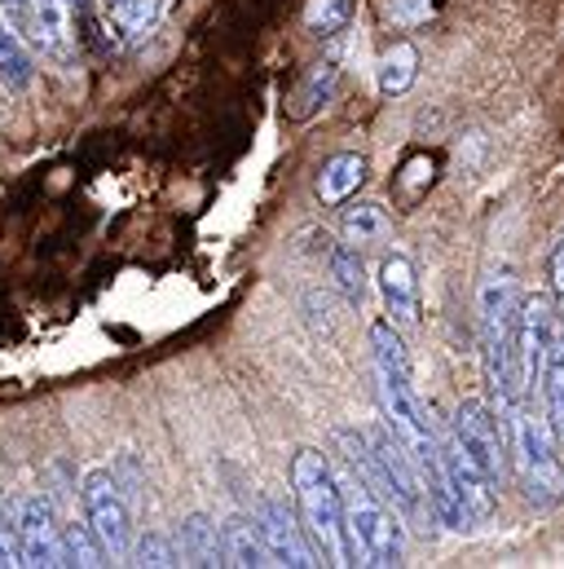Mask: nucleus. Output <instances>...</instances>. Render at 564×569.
Listing matches in <instances>:
<instances>
[{
    "instance_id": "obj_1",
    "label": "nucleus",
    "mask_w": 564,
    "mask_h": 569,
    "mask_svg": "<svg viewBox=\"0 0 564 569\" xmlns=\"http://www.w3.org/2000/svg\"><path fill=\"white\" fill-rule=\"evenodd\" d=\"M521 322H525V300L516 291V279L490 274L481 283V349H485L490 385L498 389L503 407H516L530 393L521 362Z\"/></svg>"
},
{
    "instance_id": "obj_2",
    "label": "nucleus",
    "mask_w": 564,
    "mask_h": 569,
    "mask_svg": "<svg viewBox=\"0 0 564 569\" xmlns=\"http://www.w3.org/2000/svg\"><path fill=\"white\" fill-rule=\"evenodd\" d=\"M291 495L300 526L322 566H349V535H344V490L331 463L318 450H300L291 459Z\"/></svg>"
},
{
    "instance_id": "obj_3",
    "label": "nucleus",
    "mask_w": 564,
    "mask_h": 569,
    "mask_svg": "<svg viewBox=\"0 0 564 569\" xmlns=\"http://www.w3.org/2000/svg\"><path fill=\"white\" fill-rule=\"evenodd\" d=\"M512 420V459H516V477L521 490L530 499V508L547 512L564 499V463L556 450V428L543 411H530L525 402L507 407Z\"/></svg>"
},
{
    "instance_id": "obj_4",
    "label": "nucleus",
    "mask_w": 564,
    "mask_h": 569,
    "mask_svg": "<svg viewBox=\"0 0 564 569\" xmlns=\"http://www.w3.org/2000/svg\"><path fill=\"white\" fill-rule=\"evenodd\" d=\"M344 490V535H349V566H402L406 535L393 517V503L380 499L362 477L340 481Z\"/></svg>"
},
{
    "instance_id": "obj_5",
    "label": "nucleus",
    "mask_w": 564,
    "mask_h": 569,
    "mask_svg": "<svg viewBox=\"0 0 564 569\" xmlns=\"http://www.w3.org/2000/svg\"><path fill=\"white\" fill-rule=\"evenodd\" d=\"M71 0H0V13L13 31H22L40 53L71 62L75 53V31H71Z\"/></svg>"
},
{
    "instance_id": "obj_6",
    "label": "nucleus",
    "mask_w": 564,
    "mask_h": 569,
    "mask_svg": "<svg viewBox=\"0 0 564 569\" xmlns=\"http://www.w3.org/2000/svg\"><path fill=\"white\" fill-rule=\"evenodd\" d=\"M124 495L129 490L107 468H98V472L84 477V512H89V526L98 530V539L107 543V552L115 561L129 557V539H133V530H129V499Z\"/></svg>"
},
{
    "instance_id": "obj_7",
    "label": "nucleus",
    "mask_w": 564,
    "mask_h": 569,
    "mask_svg": "<svg viewBox=\"0 0 564 569\" xmlns=\"http://www.w3.org/2000/svg\"><path fill=\"white\" fill-rule=\"evenodd\" d=\"M13 517H18V552H22V566H71L67 557V539L53 521V508L49 499L40 495H27L13 503Z\"/></svg>"
},
{
    "instance_id": "obj_8",
    "label": "nucleus",
    "mask_w": 564,
    "mask_h": 569,
    "mask_svg": "<svg viewBox=\"0 0 564 569\" xmlns=\"http://www.w3.org/2000/svg\"><path fill=\"white\" fill-rule=\"evenodd\" d=\"M441 463H445V477L454 481V490L467 499L472 517H476V521H490L494 508H498V477H494L450 428H445V437H441Z\"/></svg>"
},
{
    "instance_id": "obj_9",
    "label": "nucleus",
    "mask_w": 564,
    "mask_h": 569,
    "mask_svg": "<svg viewBox=\"0 0 564 569\" xmlns=\"http://www.w3.org/2000/svg\"><path fill=\"white\" fill-rule=\"evenodd\" d=\"M252 521H256V530H261L274 566H291V569L318 566V552H313V543H309L295 508H286L282 499H261Z\"/></svg>"
},
{
    "instance_id": "obj_10",
    "label": "nucleus",
    "mask_w": 564,
    "mask_h": 569,
    "mask_svg": "<svg viewBox=\"0 0 564 569\" xmlns=\"http://www.w3.org/2000/svg\"><path fill=\"white\" fill-rule=\"evenodd\" d=\"M450 432L503 481V450H507V446H503L498 420H494V411H490L485 402H472V398L459 402V407H454V420H450Z\"/></svg>"
},
{
    "instance_id": "obj_11",
    "label": "nucleus",
    "mask_w": 564,
    "mask_h": 569,
    "mask_svg": "<svg viewBox=\"0 0 564 569\" xmlns=\"http://www.w3.org/2000/svg\"><path fill=\"white\" fill-rule=\"evenodd\" d=\"M561 327H556V309L547 296H530L525 300V322H521V362H525V389L543 385V367L547 353L556 345Z\"/></svg>"
},
{
    "instance_id": "obj_12",
    "label": "nucleus",
    "mask_w": 564,
    "mask_h": 569,
    "mask_svg": "<svg viewBox=\"0 0 564 569\" xmlns=\"http://www.w3.org/2000/svg\"><path fill=\"white\" fill-rule=\"evenodd\" d=\"M380 296H384V309H389V322L393 327H415L420 322V274H415V261L393 252L380 261Z\"/></svg>"
},
{
    "instance_id": "obj_13",
    "label": "nucleus",
    "mask_w": 564,
    "mask_h": 569,
    "mask_svg": "<svg viewBox=\"0 0 564 569\" xmlns=\"http://www.w3.org/2000/svg\"><path fill=\"white\" fill-rule=\"evenodd\" d=\"M362 181H366V159H362L357 150H340V154H331V159L322 163V172H318V199L331 203V208H335V203H349Z\"/></svg>"
},
{
    "instance_id": "obj_14",
    "label": "nucleus",
    "mask_w": 564,
    "mask_h": 569,
    "mask_svg": "<svg viewBox=\"0 0 564 569\" xmlns=\"http://www.w3.org/2000/svg\"><path fill=\"white\" fill-rule=\"evenodd\" d=\"M177 548H181L185 566H225V539H221V530L203 512H194V517L181 521Z\"/></svg>"
},
{
    "instance_id": "obj_15",
    "label": "nucleus",
    "mask_w": 564,
    "mask_h": 569,
    "mask_svg": "<svg viewBox=\"0 0 564 569\" xmlns=\"http://www.w3.org/2000/svg\"><path fill=\"white\" fill-rule=\"evenodd\" d=\"M221 539H225V566H239V569L274 566V557H270V548H265L256 521H248V517H230V521L221 526Z\"/></svg>"
},
{
    "instance_id": "obj_16",
    "label": "nucleus",
    "mask_w": 564,
    "mask_h": 569,
    "mask_svg": "<svg viewBox=\"0 0 564 569\" xmlns=\"http://www.w3.org/2000/svg\"><path fill=\"white\" fill-rule=\"evenodd\" d=\"M340 234H344V243H353L362 252V248L384 243L393 234V221L380 203H353V208L340 212Z\"/></svg>"
},
{
    "instance_id": "obj_17",
    "label": "nucleus",
    "mask_w": 564,
    "mask_h": 569,
    "mask_svg": "<svg viewBox=\"0 0 564 569\" xmlns=\"http://www.w3.org/2000/svg\"><path fill=\"white\" fill-rule=\"evenodd\" d=\"M335 80H340V71L331 67V62H318V67H309L304 71V80L295 84V93H291V107H286V116L291 120H309V116H318L326 102H331V93H335Z\"/></svg>"
},
{
    "instance_id": "obj_18",
    "label": "nucleus",
    "mask_w": 564,
    "mask_h": 569,
    "mask_svg": "<svg viewBox=\"0 0 564 569\" xmlns=\"http://www.w3.org/2000/svg\"><path fill=\"white\" fill-rule=\"evenodd\" d=\"M420 76V49L411 40H397L384 58H380V93L384 98H402Z\"/></svg>"
},
{
    "instance_id": "obj_19",
    "label": "nucleus",
    "mask_w": 564,
    "mask_h": 569,
    "mask_svg": "<svg viewBox=\"0 0 564 569\" xmlns=\"http://www.w3.org/2000/svg\"><path fill=\"white\" fill-rule=\"evenodd\" d=\"M107 18L129 40H145L163 18V0H107Z\"/></svg>"
},
{
    "instance_id": "obj_20",
    "label": "nucleus",
    "mask_w": 564,
    "mask_h": 569,
    "mask_svg": "<svg viewBox=\"0 0 564 569\" xmlns=\"http://www.w3.org/2000/svg\"><path fill=\"white\" fill-rule=\"evenodd\" d=\"M543 402H547V420L556 432H564V331L556 336L547 367H543Z\"/></svg>"
},
{
    "instance_id": "obj_21",
    "label": "nucleus",
    "mask_w": 564,
    "mask_h": 569,
    "mask_svg": "<svg viewBox=\"0 0 564 569\" xmlns=\"http://www.w3.org/2000/svg\"><path fill=\"white\" fill-rule=\"evenodd\" d=\"M331 274H335V287L344 291L349 305H362L366 296V274H362V261H357V248L353 243H340L331 252Z\"/></svg>"
},
{
    "instance_id": "obj_22",
    "label": "nucleus",
    "mask_w": 564,
    "mask_h": 569,
    "mask_svg": "<svg viewBox=\"0 0 564 569\" xmlns=\"http://www.w3.org/2000/svg\"><path fill=\"white\" fill-rule=\"evenodd\" d=\"M62 539H67V557H71V566H107V543L98 539V530L84 521V526H67L62 530Z\"/></svg>"
},
{
    "instance_id": "obj_23",
    "label": "nucleus",
    "mask_w": 564,
    "mask_h": 569,
    "mask_svg": "<svg viewBox=\"0 0 564 569\" xmlns=\"http://www.w3.org/2000/svg\"><path fill=\"white\" fill-rule=\"evenodd\" d=\"M0 80H4L9 89H27V84H31V58L22 53L18 36L4 31V22H0Z\"/></svg>"
},
{
    "instance_id": "obj_24",
    "label": "nucleus",
    "mask_w": 564,
    "mask_h": 569,
    "mask_svg": "<svg viewBox=\"0 0 564 569\" xmlns=\"http://www.w3.org/2000/svg\"><path fill=\"white\" fill-rule=\"evenodd\" d=\"M349 18H353V0H309L304 9V22L313 36H335L349 27Z\"/></svg>"
},
{
    "instance_id": "obj_25",
    "label": "nucleus",
    "mask_w": 564,
    "mask_h": 569,
    "mask_svg": "<svg viewBox=\"0 0 564 569\" xmlns=\"http://www.w3.org/2000/svg\"><path fill=\"white\" fill-rule=\"evenodd\" d=\"M441 4H445V0H384V13L393 18V27L411 31V27L432 22V18L441 13Z\"/></svg>"
},
{
    "instance_id": "obj_26",
    "label": "nucleus",
    "mask_w": 564,
    "mask_h": 569,
    "mask_svg": "<svg viewBox=\"0 0 564 569\" xmlns=\"http://www.w3.org/2000/svg\"><path fill=\"white\" fill-rule=\"evenodd\" d=\"M0 566H22V552H18V517H13V503L0 508Z\"/></svg>"
},
{
    "instance_id": "obj_27",
    "label": "nucleus",
    "mask_w": 564,
    "mask_h": 569,
    "mask_svg": "<svg viewBox=\"0 0 564 569\" xmlns=\"http://www.w3.org/2000/svg\"><path fill=\"white\" fill-rule=\"evenodd\" d=\"M138 561L141 566H177L181 561V548H172L168 539H159V535H145L138 543Z\"/></svg>"
},
{
    "instance_id": "obj_28",
    "label": "nucleus",
    "mask_w": 564,
    "mask_h": 569,
    "mask_svg": "<svg viewBox=\"0 0 564 569\" xmlns=\"http://www.w3.org/2000/svg\"><path fill=\"white\" fill-rule=\"evenodd\" d=\"M552 291H556V300H561V309H564V239L556 243V252H552Z\"/></svg>"
},
{
    "instance_id": "obj_29",
    "label": "nucleus",
    "mask_w": 564,
    "mask_h": 569,
    "mask_svg": "<svg viewBox=\"0 0 564 569\" xmlns=\"http://www.w3.org/2000/svg\"><path fill=\"white\" fill-rule=\"evenodd\" d=\"M71 4H84V0H71Z\"/></svg>"
}]
</instances>
